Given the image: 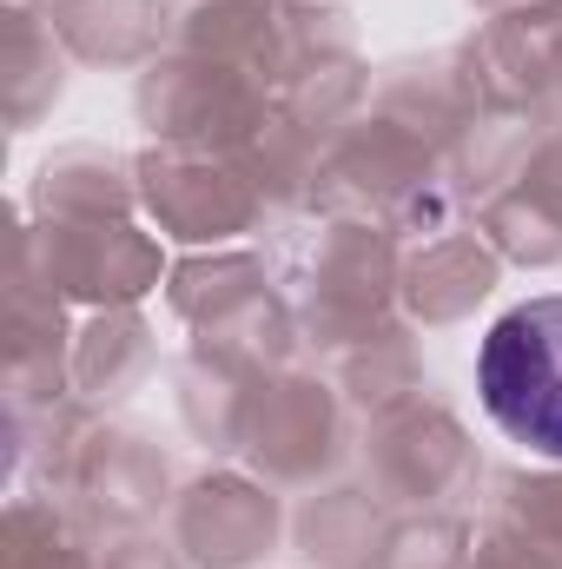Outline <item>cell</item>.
<instances>
[{"label":"cell","instance_id":"6da1fadb","mask_svg":"<svg viewBox=\"0 0 562 569\" xmlns=\"http://www.w3.org/2000/svg\"><path fill=\"white\" fill-rule=\"evenodd\" d=\"M476 391L496 430L536 457H562V291L510 305L476 358Z\"/></svg>","mask_w":562,"mask_h":569}]
</instances>
